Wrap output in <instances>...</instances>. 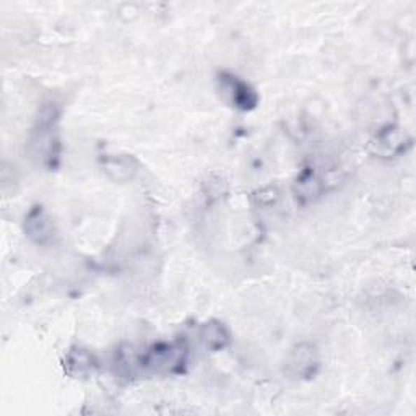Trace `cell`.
<instances>
[{
  "mask_svg": "<svg viewBox=\"0 0 416 416\" xmlns=\"http://www.w3.org/2000/svg\"><path fill=\"white\" fill-rule=\"evenodd\" d=\"M182 352L184 349L176 345H160L148 353L145 364L155 371H171L181 363Z\"/></svg>",
  "mask_w": 416,
  "mask_h": 416,
  "instance_id": "2",
  "label": "cell"
},
{
  "mask_svg": "<svg viewBox=\"0 0 416 416\" xmlns=\"http://www.w3.org/2000/svg\"><path fill=\"white\" fill-rule=\"evenodd\" d=\"M27 230L29 233V236L38 242L48 241L50 235H53V225H50V220L46 216L41 207L33 208V212L28 215Z\"/></svg>",
  "mask_w": 416,
  "mask_h": 416,
  "instance_id": "3",
  "label": "cell"
},
{
  "mask_svg": "<svg viewBox=\"0 0 416 416\" xmlns=\"http://www.w3.org/2000/svg\"><path fill=\"white\" fill-rule=\"evenodd\" d=\"M228 82H230V86L233 90V99H235L236 106H240L242 109H249L252 106H256L257 96L249 86L240 82V80H236V77H230Z\"/></svg>",
  "mask_w": 416,
  "mask_h": 416,
  "instance_id": "4",
  "label": "cell"
},
{
  "mask_svg": "<svg viewBox=\"0 0 416 416\" xmlns=\"http://www.w3.org/2000/svg\"><path fill=\"white\" fill-rule=\"evenodd\" d=\"M319 366L317 352L311 345H298L288 359V368L296 377H311Z\"/></svg>",
  "mask_w": 416,
  "mask_h": 416,
  "instance_id": "1",
  "label": "cell"
},
{
  "mask_svg": "<svg viewBox=\"0 0 416 416\" xmlns=\"http://www.w3.org/2000/svg\"><path fill=\"white\" fill-rule=\"evenodd\" d=\"M204 340L212 349H220L228 343V333L221 324H207L204 327Z\"/></svg>",
  "mask_w": 416,
  "mask_h": 416,
  "instance_id": "5",
  "label": "cell"
},
{
  "mask_svg": "<svg viewBox=\"0 0 416 416\" xmlns=\"http://www.w3.org/2000/svg\"><path fill=\"white\" fill-rule=\"evenodd\" d=\"M74 356L77 358L74 361L72 358H70V363L69 366H74V368H78V374H82L85 369H90L91 364H93V359L90 358V354H86L85 352H77L74 353Z\"/></svg>",
  "mask_w": 416,
  "mask_h": 416,
  "instance_id": "6",
  "label": "cell"
}]
</instances>
